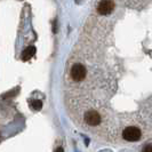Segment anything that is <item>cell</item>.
I'll use <instances>...</instances> for the list:
<instances>
[{
  "instance_id": "obj_3",
  "label": "cell",
  "mask_w": 152,
  "mask_h": 152,
  "mask_svg": "<svg viewBox=\"0 0 152 152\" xmlns=\"http://www.w3.org/2000/svg\"><path fill=\"white\" fill-rule=\"evenodd\" d=\"M85 121L89 126H97L101 122V115L95 110H89L85 113Z\"/></svg>"
},
{
  "instance_id": "obj_6",
  "label": "cell",
  "mask_w": 152,
  "mask_h": 152,
  "mask_svg": "<svg viewBox=\"0 0 152 152\" xmlns=\"http://www.w3.org/2000/svg\"><path fill=\"white\" fill-rule=\"evenodd\" d=\"M31 105H32V107L34 109V110H40L41 109V107H42V103H41V101H39V99H33L32 102H31Z\"/></svg>"
},
{
  "instance_id": "obj_2",
  "label": "cell",
  "mask_w": 152,
  "mask_h": 152,
  "mask_svg": "<svg viewBox=\"0 0 152 152\" xmlns=\"http://www.w3.org/2000/svg\"><path fill=\"white\" fill-rule=\"evenodd\" d=\"M122 136L126 141L135 142V141H138L141 138L142 133H141L140 128H137V127H127L122 132Z\"/></svg>"
},
{
  "instance_id": "obj_1",
  "label": "cell",
  "mask_w": 152,
  "mask_h": 152,
  "mask_svg": "<svg viewBox=\"0 0 152 152\" xmlns=\"http://www.w3.org/2000/svg\"><path fill=\"white\" fill-rule=\"evenodd\" d=\"M71 78L75 80V81H83L86 77V73H87V70L85 68L83 64L80 63H76L73 64V66L71 68Z\"/></svg>"
},
{
  "instance_id": "obj_4",
  "label": "cell",
  "mask_w": 152,
  "mask_h": 152,
  "mask_svg": "<svg viewBox=\"0 0 152 152\" xmlns=\"http://www.w3.org/2000/svg\"><path fill=\"white\" fill-rule=\"evenodd\" d=\"M114 9V2L113 1H101L99 4V7H97V10H99V14L102 15H107L110 14L112 10Z\"/></svg>"
},
{
  "instance_id": "obj_5",
  "label": "cell",
  "mask_w": 152,
  "mask_h": 152,
  "mask_svg": "<svg viewBox=\"0 0 152 152\" xmlns=\"http://www.w3.org/2000/svg\"><path fill=\"white\" fill-rule=\"evenodd\" d=\"M36 54V47L34 46H29L26 49H24L22 53V60L23 61H28Z\"/></svg>"
},
{
  "instance_id": "obj_7",
  "label": "cell",
  "mask_w": 152,
  "mask_h": 152,
  "mask_svg": "<svg viewBox=\"0 0 152 152\" xmlns=\"http://www.w3.org/2000/svg\"><path fill=\"white\" fill-rule=\"evenodd\" d=\"M142 152H152V144H148L143 148Z\"/></svg>"
},
{
  "instance_id": "obj_8",
  "label": "cell",
  "mask_w": 152,
  "mask_h": 152,
  "mask_svg": "<svg viewBox=\"0 0 152 152\" xmlns=\"http://www.w3.org/2000/svg\"><path fill=\"white\" fill-rule=\"evenodd\" d=\"M55 152H64V151H63V149H62V148H58Z\"/></svg>"
}]
</instances>
